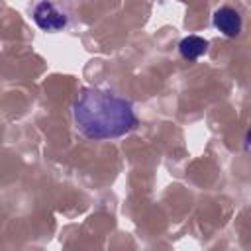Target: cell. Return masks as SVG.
<instances>
[{
  "instance_id": "6da1fadb",
  "label": "cell",
  "mask_w": 251,
  "mask_h": 251,
  "mask_svg": "<svg viewBox=\"0 0 251 251\" xmlns=\"http://www.w3.org/2000/svg\"><path fill=\"white\" fill-rule=\"evenodd\" d=\"M71 114L76 131L94 141L124 137L139 126L133 104L127 98L98 86L80 88Z\"/></svg>"
},
{
  "instance_id": "7a4b0ae2",
  "label": "cell",
  "mask_w": 251,
  "mask_h": 251,
  "mask_svg": "<svg viewBox=\"0 0 251 251\" xmlns=\"http://www.w3.org/2000/svg\"><path fill=\"white\" fill-rule=\"evenodd\" d=\"M71 18V0H35L31 6V20L41 31L47 33H59L67 29Z\"/></svg>"
},
{
  "instance_id": "3957f363",
  "label": "cell",
  "mask_w": 251,
  "mask_h": 251,
  "mask_svg": "<svg viewBox=\"0 0 251 251\" xmlns=\"http://www.w3.org/2000/svg\"><path fill=\"white\" fill-rule=\"evenodd\" d=\"M212 22H214L216 29H220L226 37H237L241 33V29H243L241 14L231 6H220L214 12Z\"/></svg>"
},
{
  "instance_id": "277c9868",
  "label": "cell",
  "mask_w": 251,
  "mask_h": 251,
  "mask_svg": "<svg viewBox=\"0 0 251 251\" xmlns=\"http://www.w3.org/2000/svg\"><path fill=\"white\" fill-rule=\"evenodd\" d=\"M208 49V41L200 35H188L178 43V53L186 59V61H196L200 59Z\"/></svg>"
}]
</instances>
